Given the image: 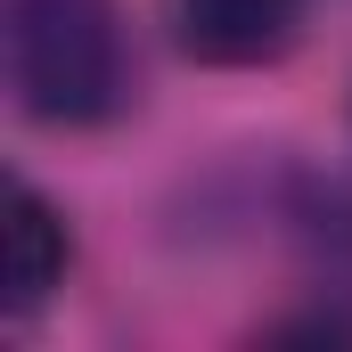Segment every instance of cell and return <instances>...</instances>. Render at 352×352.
Instances as JSON below:
<instances>
[{"label": "cell", "instance_id": "cell-2", "mask_svg": "<svg viewBox=\"0 0 352 352\" xmlns=\"http://www.w3.org/2000/svg\"><path fill=\"white\" fill-rule=\"evenodd\" d=\"M303 8L311 0H164V33L180 58L197 66H278L303 41Z\"/></svg>", "mask_w": 352, "mask_h": 352}, {"label": "cell", "instance_id": "cell-1", "mask_svg": "<svg viewBox=\"0 0 352 352\" xmlns=\"http://www.w3.org/2000/svg\"><path fill=\"white\" fill-rule=\"evenodd\" d=\"M8 98L25 123L90 131L131 107V33L123 0H8L0 8Z\"/></svg>", "mask_w": 352, "mask_h": 352}, {"label": "cell", "instance_id": "cell-3", "mask_svg": "<svg viewBox=\"0 0 352 352\" xmlns=\"http://www.w3.org/2000/svg\"><path fill=\"white\" fill-rule=\"evenodd\" d=\"M66 270H74V230H66V213H58L33 180H16V188H8V320H33V311L66 287Z\"/></svg>", "mask_w": 352, "mask_h": 352}]
</instances>
